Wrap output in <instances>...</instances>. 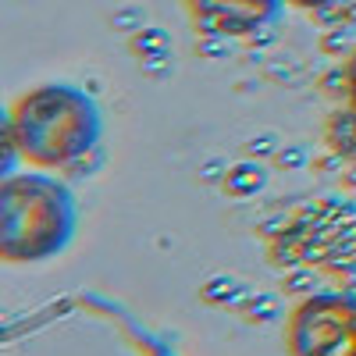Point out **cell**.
<instances>
[{
    "instance_id": "3957f363",
    "label": "cell",
    "mask_w": 356,
    "mask_h": 356,
    "mask_svg": "<svg viewBox=\"0 0 356 356\" xmlns=\"http://www.w3.org/2000/svg\"><path fill=\"white\" fill-rule=\"evenodd\" d=\"M292 356H356V300L310 296L289 317Z\"/></svg>"
},
{
    "instance_id": "6da1fadb",
    "label": "cell",
    "mask_w": 356,
    "mask_h": 356,
    "mask_svg": "<svg viewBox=\"0 0 356 356\" xmlns=\"http://www.w3.org/2000/svg\"><path fill=\"white\" fill-rule=\"evenodd\" d=\"M79 228V203L65 182L40 171L8 175L0 189V253L11 264L57 257Z\"/></svg>"
},
{
    "instance_id": "7a4b0ae2",
    "label": "cell",
    "mask_w": 356,
    "mask_h": 356,
    "mask_svg": "<svg viewBox=\"0 0 356 356\" xmlns=\"http://www.w3.org/2000/svg\"><path fill=\"white\" fill-rule=\"evenodd\" d=\"M8 136L43 168H61L86 157L100 139V111L75 86H40L11 111Z\"/></svg>"
}]
</instances>
